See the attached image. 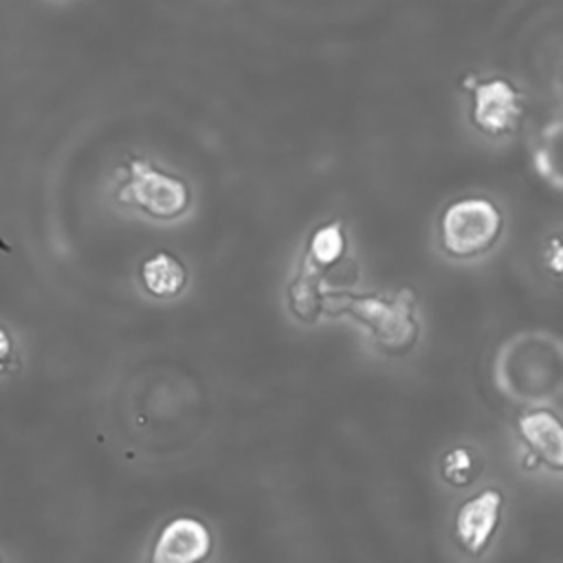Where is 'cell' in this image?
Returning <instances> with one entry per match:
<instances>
[{
    "instance_id": "obj_1",
    "label": "cell",
    "mask_w": 563,
    "mask_h": 563,
    "mask_svg": "<svg viewBox=\"0 0 563 563\" xmlns=\"http://www.w3.org/2000/svg\"><path fill=\"white\" fill-rule=\"evenodd\" d=\"M493 378L508 400L548 409L563 396V339L548 330L512 334L497 350Z\"/></svg>"
},
{
    "instance_id": "obj_2",
    "label": "cell",
    "mask_w": 563,
    "mask_h": 563,
    "mask_svg": "<svg viewBox=\"0 0 563 563\" xmlns=\"http://www.w3.org/2000/svg\"><path fill=\"white\" fill-rule=\"evenodd\" d=\"M504 229L499 207L484 196H466L451 202L440 218V240L446 255L471 260L495 246Z\"/></svg>"
},
{
    "instance_id": "obj_3",
    "label": "cell",
    "mask_w": 563,
    "mask_h": 563,
    "mask_svg": "<svg viewBox=\"0 0 563 563\" xmlns=\"http://www.w3.org/2000/svg\"><path fill=\"white\" fill-rule=\"evenodd\" d=\"M343 308L352 312L372 334V341L387 354H407L420 336L416 319V295L409 288L396 297H343Z\"/></svg>"
},
{
    "instance_id": "obj_4",
    "label": "cell",
    "mask_w": 563,
    "mask_h": 563,
    "mask_svg": "<svg viewBox=\"0 0 563 563\" xmlns=\"http://www.w3.org/2000/svg\"><path fill=\"white\" fill-rule=\"evenodd\" d=\"M473 110L471 119L488 136H508L521 128L526 117L523 95L512 81L504 77H493L486 81H475L471 86Z\"/></svg>"
},
{
    "instance_id": "obj_5",
    "label": "cell",
    "mask_w": 563,
    "mask_h": 563,
    "mask_svg": "<svg viewBox=\"0 0 563 563\" xmlns=\"http://www.w3.org/2000/svg\"><path fill=\"white\" fill-rule=\"evenodd\" d=\"M119 200L136 205L156 218H176L185 211L189 194L183 180L156 172L143 161H134L130 180L119 191Z\"/></svg>"
},
{
    "instance_id": "obj_6",
    "label": "cell",
    "mask_w": 563,
    "mask_h": 563,
    "mask_svg": "<svg viewBox=\"0 0 563 563\" xmlns=\"http://www.w3.org/2000/svg\"><path fill=\"white\" fill-rule=\"evenodd\" d=\"M504 495L499 488H484L468 497L455 512L453 534L457 548L468 556H482L501 521Z\"/></svg>"
},
{
    "instance_id": "obj_7",
    "label": "cell",
    "mask_w": 563,
    "mask_h": 563,
    "mask_svg": "<svg viewBox=\"0 0 563 563\" xmlns=\"http://www.w3.org/2000/svg\"><path fill=\"white\" fill-rule=\"evenodd\" d=\"M530 464L563 473V420L550 409H530L517 420Z\"/></svg>"
},
{
    "instance_id": "obj_8",
    "label": "cell",
    "mask_w": 563,
    "mask_h": 563,
    "mask_svg": "<svg viewBox=\"0 0 563 563\" xmlns=\"http://www.w3.org/2000/svg\"><path fill=\"white\" fill-rule=\"evenodd\" d=\"M211 550L209 530L191 517L169 521L152 552V563H200Z\"/></svg>"
},
{
    "instance_id": "obj_9",
    "label": "cell",
    "mask_w": 563,
    "mask_h": 563,
    "mask_svg": "<svg viewBox=\"0 0 563 563\" xmlns=\"http://www.w3.org/2000/svg\"><path fill=\"white\" fill-rule=\"evenodd\" d=\"M534 169L539 176L563 191V117L550 121L534 145Z\"/></svg>"
},
{
    "instance_id": "obj_10",
    "label": "cell",
    "mask_w": 563,
    "mask_h": 563,
    "mask_svg": "<svg viewBox=\"0 0 563 563\" xmlns=\"http://www.w3.org/2000/svg\"><path fill=\"white\" fill-rule=\"evenodd\" d=\"M143 282L152 295L169 297L185 286V268L167 253H158L143 264Z\"/></svg>"
},
{
    "instance_id": "obj_11",
    "label": "cell",
    "mask_w": 563,
    "mask_h": 563,
    "mask_svg": "<svg viewBox=\"0 0 563 563\" xmlns=\"http://www.w3.org/2000/svg\"><path fill=\"white\" fill-rule=\"evenodd\" d=\"M482 473V457L471 446H453L444 453L440 462V475L451 486H468L473 484Z\"/></svg>"
},
{
    "instance_id": "obj_12",
    "label": "cell",
    "mask_w": 563,
    "mask_h": 563,
    "mask_svg": "<svg viewBox=\"0 0 563 563\" xmlns=\"http://www.w3.org/2000/svg\"><path fill=\"white\" fill-rule=\"evenodd\" d=\"M345 249V238L339 224H328L321 227L310 242V257L319 266H330L334 264Z\"/></svg>"
},
{
    "instance_id": "obj_13",
    "label": "cell",
    "mask_w": 563,
    "mask_h": 563,
    "mask_svg": "<svg viewBox=\"0 0 563 563\" xmlns=\"http://www.w3.org/2000/svg\"><path fill=\"white\" fill-rule=\"evenodd\" d=\"M541 264L545 275L563 288V231L552 233L545 244H543V253H541Z\"/></svg>"
},
{
    "instance_id": "obj_14",
    "label": "cell",
    "mask_w": 563,
    "mask_h": 563,
    "mask_svg": "<svg viewBox=\"0 0 563 563\" xmlns=\"http://www.w3.org/2000/svg\"><path fill=\"white\" fill-rule=\"evenodd\" d=\"M7 352H9V341H7L4 332L0 330V358H2V356H7Z\"/></svg>"
}]
</instances>
